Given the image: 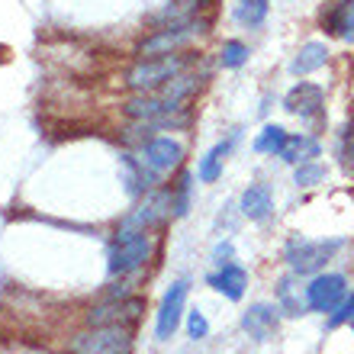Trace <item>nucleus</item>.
<instances>
[{"mask_svg": "<svg viewBox=\"0 0 354 354\" xmlns=\"http://www.w3.org/2000/svg\"><path fill=\"white\" fill-rule=\"evenodd\" d=\"M213 261L219 264V268L232 261V245H229V242H219V245H216V248H213Z\"/></svg>", "mask_w": 354, "mask_h": 354, "instance_id": "c756f323", "label": "nucleus"}, {"mask_svg": "<svg viewBox=\"0 0 354 354\" xmlns=\"http://www.w3.org/2000/svg\"><path fill=\"white\" fill-rule=\"evenodd\" d=\"M293 180H297V187H316L326 180V168H322L319 161H303V165H297V171H293Z\"/></svg>", "mask_w": 354, "mask_h": 354, "instance_id": "393cba45", "label": "nucleus"}, {"mask_svg": "<svg viewBox=\"0 0 354 354\" xmlns=\"http://www.w3.org/2000/svg\"><path fill=\"white\" fill-rule=\"evenodd\" d=\"M322 103H326V91L313 81H299L287 91L283 97V110L293 113V116H303V120H313L322 113Z\"/></svg>", "mask_w": 354, "mask_h": 354, "instance_id": "9b49d317", "label": "nucleus"}, {"mask_svg": "<svg viewBox=\"0 0 354 354\" xmlns=\"http://www.w3.org/2000/svg\"><path fill=\"white\" fill-rule=\"evenodd\" d=\"M297 277V274H293ZM293 277H280L277 280V309L280 313H287V316H303L306 313V297L299 293V287H297V280Z\"/></svg>", "mask_w": 354, "mask_h": 354, "instance_id": "6ab92c4d", "label": "nucleus"}, {"mask_svg": "<svg viewBox=\"0 0 354 354\" xmlns=\"http://www.w3.org/2000/svg\"><path fill=\"white\" fill-rule=\"evenodd\" d=\"M283 142H287V129L283 126H264L258 132V139H254V151L258 155H280Z\"/></svg>", "mask_w": 354, "mask_h": 354, "instance_id": "5701e85b", "label": "nucleus"}, {"mask_svg": "<svg viewBox=\"0 0 354 354\" xmlns=\"http://www.w3.org/2000/svg\"><path fill=\"white\" fill-rule=\"evenodd\" d=\"M187 335L194 338V342H200V338H206L209 335V322H206V316L203 313H190V316H187Z\"/></svg>", "mask_w": 354, "mask_h": 354, "instance_id": "c85d7f7f", "label": "nucleus"}, {"mask_svg": "<svg viewBox=\"0 0 354 354\" xmlns=\"http://www.w3.org/2000/svg\"><path fill=\"white\" fill-rule=\"evenodd\" d=\"M180 110V103L171 100L165 91H149V93H136L126 103V116L139 122H168L171 113Z\"/></svg>", "mask_w": 354, "mask_h": 354, "instance_id": "0eeeda50", "label": "nucleus"}, {"mask_svg": "<svg viewBox=\"0 0 354 354\" xmlns=\"http://www.w3.org/2000/svg\"><path fill=\"white\" fill-rule=\"evenodd\" d=\"M280 309L268 306V303H254V306H248L242 313V328L248 332V338H254V342H268V338H274V332H277V316Z\"/></svg>", "mask_w": 354, "mask_h": 354, "instance_id": "ddd939ff", "label": "nucleus"}, {"mask_svg": "<svg viewBox=\"0 0 354 354\" xmlns=\"http://www.w3.org/2000/svg\"><path fill=\"white\" fill-rule=\"evenodd\" d=\"M232 145H235V136H229L225 142H216L213 149H209L203 158H200L196 177H200L203 184H213V180H219V177H223V165H225V158H229Z\"/></svg>", "mask_w": 354, "mask_h": 354, "instance_id": "f3484780", "label": "nucleus"}, {"mask_svg": "<svg viewBox=\"0 0 354 354\" xmlns=\"http://www.w3.org/2000/svg\"><path fill=\"white\" fill-rule=\"evenodd\" d=\"M274 213V196H270L268 184H248L242 194V216L252 223H261Z\"/></svg>", "mask_w": 354, "mask_h": 354, "instance_id": "2eb2a0df", "label": "nucleus"}, {"mask_svg": "<svg viewBox=\"0 0 354 354\" xmlns=\"http://www.w3.org/2000/svg\"><path fill=\"white\" fill-rule=\"evenodd\" d=\"M345 322H354V290H351V297H345L335 309H332V319H328V326L332 328L345 326Z\"/></svg>", "mask_w": 354, "mask_h": 354, "instance_id": "cd10ccee", "label": "nucleus"}, {"mask_svg": "<svg viewBox=\"0 0 354 354\" xmlns=\"http://www.w3.org/2000/svg\"><path fill=\"white\" fill-rule=\"evenodd\" d=\"M71 354H132L126 326H91L71 338Z\"/></svg>", "mask_w": 354, "mask_h": 354, "instance_id": "f03ea898", "label": "nucleus"}, {"mask_svg": "<svg viewBox=\"0 0 354 354\" xmlns=\"http://www.w3.org/2000/svg\"><path fill=\"white\" fill-rule=\"evenodd\" d=\"M345 277L342 274H322L306 287V303L316 313H332V309L345 299Z\"/></svg>", "mask_w": 354, "mask_h": 354, "instance_id": "9d476101", "label": "nucleus"}, {"mask_svg": "<svg viewBox=\"0 0 354 354\" xmlns=\"http://www.w3.org/2000/svg\"><path fill=\"white\" fill-rule=\"evenodd\" d=\"M200 32V23L196 19H177L165 29H155L149 39L139 42V55L142 58H158V55H174L177 48H184L190 39Z\"/></svg>", "mask_w": 354, "mask_h": 354, "instance_id": "39448f33", "label": "nucleus"}, {"mask_svg": "<svg viewBox=\"0 0 354 354\" xmlns=\"http://www.w3.org/2000/svg\"><path fill=\"white\" fill-rule=\"evenodd\" d=\"M351 328H354V322H351Z\"/></svg>", "mask_w": 354, "mask_h": 354, "instance_id": "7c9ffc66", "label": "nucleus"}, {"mask_svg": "<svg viewBox=\"0 0 354 354\" xmlns=\"http://www.w3.org/2000/svg\"><path fill=\"white\" fill-rule=\"evenodd\" d=\"M342 239H322V242H309V239H290L287 242V252H283V258H287L290 270L297 274V277H306V274H316L319 268H326L328 261H332V254L342 248Z\"/></svg>", "mask_w": 354, "mask_h": 354, "instance_id": "7ed1b4c3", "label": "nucleus"}, {"mask_svg": "<svg viewBox=\"0 0 354 354\" xmlns=\"http://www.w3.org/2000/svg\"><path fill=\"white\" fill-rule=\"evenodd\" d=\"M187 293H190V283H187V280H174V283L168 287V293H165V299H161L158 319H155V335H158L161 342L174 335L177 326H180Z\"/></svg>", "mask_w": 354, "mask_h": 354, "instance_id": "6e6552de", "label": "nucleus"}, {"mask_svg": "<svg viewBox=\"0 0 354 354\" xmlns=\"http://www.w3.org/2000/svg\"><path fill=\"white\" fill-rule=\"evenodd\" d=\"M151 258V239L145 232H120V239L106 252L110 274H132Z\"/></svg>", "mask_w": 354, "mask_h": 354, "instance_id": "20e7f679", "label": "nucleus"}, {"mask_svg": "<svg viewBox=\"0 0 354 354\" xmlns=\"http://www.w3.org/2000/svg\"><path fill=\"white\" fill-rule=\"evenodd\" d=\"M319 142L313 139V136H306V132H297V136H287V142H283V149H280V158L287 161V165H303V161H316L319 158Z\"/></svg>", "mask_w": 354, "mask_h": 354, "instance_id": "dca6fc26", "label": "nucleus"}, {"mask_svg": "<svg viewBox=\"0 0 354 354\" xmlns=\"http://www.w3.org/2000/svg\"><path fill=\"white\" fill-rule=\"evenodd\" d=\"M268 10H270V0H235V19L248 29L261 26L268 19Z\"/></svg>", "mask_w": 354, "mask_h": 354, "instance_id": "412c9836", "label": "nucleus"}, {"mask_svg": "<svg viewBox=\"0 0 354 354\" xmlns=\"http://www.w3.org/2000/svg\"><path fill=\"white\" fill-rule=\"evenodd\" d=\"M145 303L142 299H120V303H106L87 313V326H126L129 328L142 316Z\"/></svg>", "mask_w": 354, "mask_h": 354, "instance_id": "f8f14e48", "label": "nucleus"}, {"mask_svg": "<svg viewBox=\"0 0 354 354\" xmlns=\"http://www.w3.org/2000/svg\"><path fill=\"white\" fill-rule=\"evenodd\" d=\"M328 26H332V32L345 36L354 46V0H338L335 13L328 17Z\"/></svg>", "mask_w": 354, "mask_h": 354, "instance_id": "4be33fe9", "label": "nucleus"}, {"mask_svg": "<svg viewBox=\"0 0 354 354\" xmlns=\"http://www.w3.org/2000/svg\"><path fill=\"white\" fill-rule=\"evenodd\" d=\"M328 62V46L326 42H306V46L297 52V58L290 62V71L293 75H313Z\"/></svg>", "mask_w": 354, "mask_h": 354, "instance_id": "a211bd4d", "label": "nucleus"}, {"mask_svg": "<svg viewBox=\"0 0 354 354\" xmlns=\"http://www.w3.org/2000/svg\"><path fill=\"white\" fill-rule=\"evenodd\" d=\"M248 62V46L239 42V39H229L223 48H219V65L223 68H242Z\"/></svg>", "mask_w": 354, "mask_h": 354, "instance_id": "b1692460", "label": "nucleus"}, {"mask_svg": "<svg viewBox=\"0 0 354 354\" xmlns=\"http://www.w3.org/2000/svg\"><path fill=\"white\" fill-rule=\"evenodd\" d=\"M209 287L219 290L225 299H242L245 287H248V270H245L242 264L229 261L216 270V274H209Z\"/></svg>", "mask_w": 354, "mask_h": 354, "instance_id": "4468645a", "label": "nucleus"}, {"mask_svg": "<svg viewBox=\"0 0 354 354\" xmlns=\"http://www.w3.org/2000/svg\"><path fill=\"white\" fill-rule=\"evenodd\" d=\"M190 58L184 55H158V58H139L136 65L126 71V84L136 93H149L174 81L177 75H184V68Z\"/></svg>", "mask_w": 354, "mask_h": 354, "instance_id": "f257e3e1", "label": "nucleus"}, {"mask_svg": "<svg viewBox=\"0 0 354 354\" xmlns=\"http://www.w3.org/2000/svg\"><path fill=\"white\" fill-rule=\"evenodd\" d=\"M180 158H184V145L177 139H168V136H155L151 142L142 145V161H145L155 174L174 171L177 165H180Z\"/></svg>", "mask_w": 354, "mask_h": 354, "instance_id": "1a4fd4ad", "label": "nucleus"}, {"mask_svg": "<svg viewBox=\"0 0 354 354\" xmlns=\"http://www.w3.org/2000/svg\"><path fill=\"white\" fill-rule=\"evenodd\" d=\"M122 168H126V180H129L132 194H145L155 180V171L145 165L142 158H132V155H122Z\"/></svg>", "mask_w": 354, "mask_h": 354, "instance_id": "aec40b11", "label": "nucleus"}, {"mask_svg": "<svg viewBox=\"0 0 354 354\" xmlns=\"http://www.w3.org/2000/svg\"><path fill=\"white\" fill-rule=\"evenodd\" d=\"M168 213H171V194H165V190L149 194L136 209H129V213L122 216L120 232H149V229L165 223Z\"/></svg>", "mask_w": 354, "mask_h": 354, "instance_id": "423d86ee", "label": "nucleus"}, {"mask_svg": "<svg viewBox=\"0 0 354 354\" xmlns=\"http://www.w3.org/2000/svg\"><path fill=\"white\" fill-rule=\"evenodd\" d=\"M171 209H174V216H187V209H190V174H180V180H177L174 194H171Z\"/></svg>", "mask_w": 354, "mask_h": 354, "instance_id": "bb28decb", "label": "nucleus"}, {"mask_svg": "<svg viewBox=\"0 0 354 354\" xmlns=\"http://www.w3.org/2000/svg\"><path fill=\"white\" fill-rule=\"evenodd\" d=\"M338 158H342V168L354 177V122H345V129L338 136Z\"/></svg>", "mask_w": 354, "mask_h": 354, "instance_id": "a878e982", "label": "nucleus"}]
</instances>
